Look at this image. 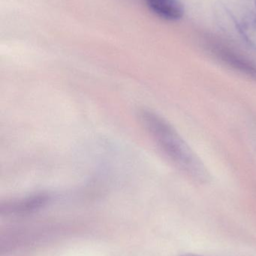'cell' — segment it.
<instances>
[{
	"label": "cell",
	"instance_id": "6da1fadb",
	"mask_svg": "<svg viewBox=\"0 0 256 256\" xmlns=\"http://www.w3.org/2000/svg\"><path fill=\"white\" fill-rule=\"evenodd\" d=\"M138 117L162 153L177 168L195 182H208L210 174L202 161L166 120L147 109L141 110Z\"/></svg>",
	"mask_w": 256,
	"mask_h": 256
},
{
	"label": "cell",
	"instance_id": "8992f818",
	"mask_svg": "<svg viewBox=\"0 0 256 256\" xmlns=\"http://www.w3.org/2000/svg\"><path fill=\"white\" fill-rule=\"evenodd\" d=\"M181 256H202L195 255V254H185V255H183Z\"/></svg>",
	"mask_w": 256,
	"mask_h": 256
},
{
	"label": "cell",
	"instance_id": "5b68a950",
	"mask_svg": "<svg viewBox=\"0 0 256 256\" xmlns=\"http://www.w3.org/2000/svg\"><path fill=\"white\" fill-rule=\"evenodd\" d=\"M237 33L256 52V14H247L237 20Z\"/></svg>",
	"mask_w": 256,
	"mask_h": 256
},
{
	"label": "cell",
	"instance_id": "3957f363",
	"mask_svg": "<svg viewBox=\"0 0 256 256\" xmlns=\"http://www.w3.org/2000/svg\"><path fill=\"white\" fill-rule=\"evenodd\" d=\"M51 201V196L47 194H39L26 197L22 200L10 202L1 204L2 214H25L34 212Z\"/></svg>",
	"mask_w": 256,
	"mask_h": 256
},
{
	"label": "cell",
	"instance_id": "277c9868",
	"mask_svg": "<svg viewBox=\"0 0 256 256\" xmlns=\"http://www.w3.org/2000/svg\"><path fill=\"white\" fill-rule=\"evenodd\" d=\"M153 14L168 21H177L184 14V8L179 0H144Z\"/></svg>",
	"mask_w": 256,
	"mask_h": 256
},
{
	"label": "cell",
	"instance_id": "7a4b0ae2",
	"mask_svg": "<svg viewBox=\"0 0 256 256\" xmlns=\"http://www.w3.org/2000/svg\"><path fill=\"white\" fill-rule=\"evenodd\" d=\"M205 46L210 54L224 66L256 80V63L238 50L223 40L216 38L207 39Z\"/></svg>",
	"mask_w": 256,
	"mask_h": 256
},
{
	"label": "cell",
	"instance_id": "52a82bcc",
	"mask_svg": "<svg viewBox=\"0 0 256 256\" xmlns=\"http://www.w3.org/2000/svg\"><path fill=\"white\" fill-rule=\"evenodd\" d=\"M255 6H256V0H255Z\"/></svg>",
	"mask_w": 256,
	"mask_h": 256
}]
</instances>
